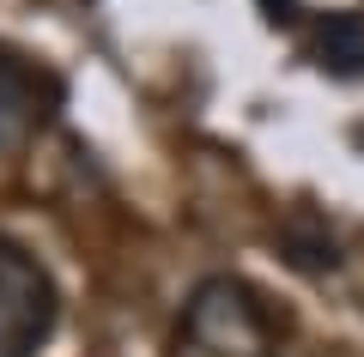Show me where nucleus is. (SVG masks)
<instances>
[{
    "mask_svg": "<svg viewBox=\"0 0 364 357\" xmlns=\"http://www.w3.org/2000/svg\"><path fill=\"white\" fill-rule=\"evenodd\" d=\"M182 345L195 357H273L279 351V321L255 285L213 273L182 303Z\"/></svg>",
    "mask_w": 364,
    "mask_h": 357,
    "instance_id": "nucleus-1",
    "label": "nucleus"
},
{
    "mask_svg": "<svg viewBox=\"0 0 364 357\" xmlns=\"http://www.w3.org/2000/svg\"><path fill=\"white\" fill-rule=\"evenodd\" d=\"M316 67L334 79L364 73V13H328L316 25Z\"/></svg>",
    "mask_w": 364,
    "mask_h": 357,
    "instance_id": "nucleus-4",
    "label": "nucleus"
},
{
    "mask_svg": "<svg viewBox=\"0 0 364 357\" xmlns=\"http://www.w3.org/2000/svg\"><path fill=\"white\" fill-rule=\"evenodd\" d=\"M37 115H43L37 109V79H31L13 55H0V158L31 140Z\"/></svg>",
    "mask_w": 364,
    "mask_h": 357,
    "instance_id": "nucleus-3",
    "label": "nucleus"
},
{
    "mask_svg": "<svg viewBox=\"0 0 364 357\" xmlns=\"http://www.w3.org/2000/svg\"><path fill=\"white\" fill-rule=\"evenodd\" d=\"M55 279L31 248L0 236V357H31L55 327Z\"/></svg>",
    "mask_w": 364,
    "mask_h": 357,
    "instance_id": "nucleus-2",
    "label": "nucleus"
}]
</instances>
